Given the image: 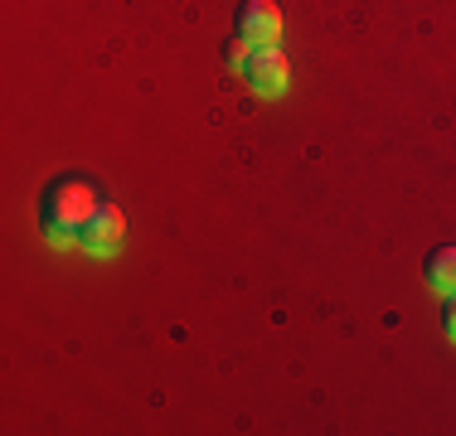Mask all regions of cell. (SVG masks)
Segmentation results:
<instances>
[{
	"mask_svg": "<svg viewBox=\"0 0 456 436\" xmlns=\"http://www.w3.org/2000/svg\"><path fill=\"white\" fill-rule=\"evenodd\" d=\"M122 238H126V214L117 209L112 199H102V209L88 218V228L78 233V243L88 247V253L107 257V253H117V247H122Z\"/></svg>",
	"mask_w": 456,
	"mask_h": 436,
	"instance_id": "4",
	"label": "cell"
},
{
	"mask_svg": "<svg viewBox=\"0 0 456 436\" xmlns=\"http://www.w3.org/2000/svg\"><path fill=\"white\" fill-rule=\"evenodd\" d=\"M422 271H428V287L432 291H456V243H442V247H432L428 262H422Z\"/></svg>",
	"mask_w": 456,
	"mask_h": 436,
	"instance_id": "5",
	"label": "cell"
},
{
	"mask_svg": "<svg viewBox=\"0 0 456 436\" xmlns=\"http://www.w3.org/2000/svg\"><path fill=\"white\" fill-rule=\"evenodd\" d=\"M442 330H447V340H456V291H447V311H442Z\"/></svg>",
	"mask_w": 456,
	"mask_h": 436,
	"instance_id": "6",
	"label": "cell"
},
{
	"mask_svg": "<svg viewBox=\"0 0 456 436\" xmlns=\"http://www.w3.org/2000/svg\"><path fill=\"white\" fill-rule=\"evenodd\" d=\"M238 69H243L248 87L263 93V97H277L281 87H287V78H291V63H287V53H281L277 44H267V49H248L243 59H238Z\"/></svg>",
	"mask_w": 456,
	"mask_h": 436,
	"instance_id": "2",
	"label": "cell"
},
{
	"mask_svg": "<svg viewBox=\"0 0 456 436\" xmlns=\"http://www.w3.org/2000/svg\"><path fill=\"white\" fill-rule=\"evenodd\" d=\"M97 209H102V184L93 174H59L39 199V228L49 243H73Z\"/></svg>",
	"mask_w": 456,
	"mask_h": 436,
	"instance_id": "1",
	"label": "cell"
},
{
	"mask_svg": "<svg viewBox=\"0 0 456 436\" xmlns=\"http://www.w3.org/2000/svg\"><path fill=\"white\" fill-rule=\"evenodd\" d=\"M238 39L248 49H267V44L281 39V10L277 0H243L238 10Z\"/></svg>",
	"mask_w": 456,
	"mask_h": 436,
	"instance_id": "3",
	"label": "cell"
}]
</instances>
